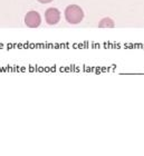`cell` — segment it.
<instances>
[{"label": "cell", "instance_id": "4", "mask_svg": "<svg viewBox=\"0 0 144 156\" xmlns=\"http://www.w3.org/2000/svg\"><path fill=\"white\" fill-rule=\"evenodd\" d=\"M115 25H114V21L111 19V18H104V19H102L98 23V27L99 28H105V27H110V28H113Z\"/></svg>", "mask_w": 144, "mask_h": 156}, {"label": "cell", "instance_id": "2", "mask_svg": "<svg viewBox=\"0 0 144 156\" xmlns=\"http://www.w3.org/2000/svg\"><path fill=\"white\" fill-rule=\"evenodd\" d=\"M41 23V18L40 15L37 11H29L27 12L26 17H25V23L26 26H28L29 28H37L38 26H40Z\"/></svg>", "mask_w": 144, "mask_h": 156}, {"label": "cell", "instance_id": "5", "mask_svg": "<svg viewBox=\"0 0 144 156\" xmlns=\"http://www.w3.org/2000/svg\"><path fill=\"white\" fill-rule=\"evenodd\" d=\"M38 1L41 3H49V2H52V0H38Z\"/></svg>", "mask_w": 144, "mask_h": 156}, {"label": "cell", "instance_id": "1", "mask_svg": "<svg viewBox=\"0 0 144 156\" xmlns=\"http://www.w3.org/2000/svg\"><path fill=\"white\" fill-rule=\"evenodd\" d=\"M65 18L69 23L77 25L84 18V12L82 8L77 5H69L65 9Z\"/></svg>", "mask_w": 144, "mask_h": 156}, {"label": "cell", "instance_id": "3", "mask_svg": "<svg viewBox=\"0 0 144 156\" xmlns=\"http://www.w3.org/2000/svg\"><path fill=\"white\" fill-rule=\"evenodd\" d=\"M45 19L48 25H56L60 19V12L57 8H48L45 12Z\"/></svg>", "mask_w": 144, "mask_h": 156}]
</instances>
